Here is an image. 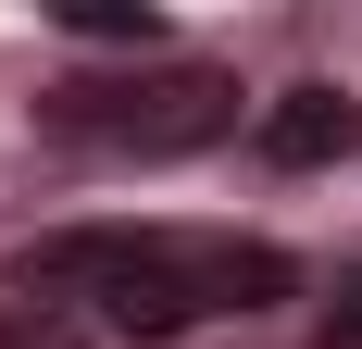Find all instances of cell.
Returning <instances> with one entry per match:
<instances>
[{"label": "cell", "mask_w": 362, "mask_h": 349, "mask_svg": "<svg viewBox=\"0 0 362 349\" xmlns=\"http://www.w3.org/2000/svg\"><path fill=\"white\" fill-rule=\"evenodd\" d=\"M13 287L25 300H63L88 287L112 337H187L213 312H275L300 287L288 249L262 237H175V225H75V237H37L13 249Z\"/></svg>", "instance_id": "obj_1"}, {"label": "cell", "mask_w": 362, "mask_h": 349, "mask_svg": "<svg viewBox=\"0 0 362 349\" xmlns=\"http://www.w3.org/2000/svg\"><path fill=\"white\" fill-rule=\"evenodd\" d=\"M37 125L75 150H138V162H175V150H213L238 125V88L213 63H150V75H63Z\"/></svg>", "instance_id": "obj_2"}, {"label": "cell", "mask_w": 362, "mask_h": 349, "mask_svg": "<svg viewBox=\"0 0 362 349\" xmlns=\"http://www.w3.org/2000/svg\"><path fill=\"white\" fill-rule=\"evenodd\" d=\"M362 150V100L350 88H288V100H262V162H288V174H325V162H350Z\"/></svg>", "instance_id": "obj_3"}, {"label": "cell", "mask_w": 362, "mask_h": 349, "mask_svg": "<svg viewBox=\"0 0 362 349\" xmlns=\"http://www.w3.org/2000/svg\"><path fill=\"white\" fill-rule=\"evenodd\" d=\"M75 37H100V50H163V13L150 0H63Z\"/></svg>", "instance_id": "obj_4"}, {"label": "cell", "mask_w": 362, "mask_h": 349, "mask_svg": "<svg viewBox=\"0 0 362 349\" xmlns=\"http://www.w3.org/2000/svg\"><path fill=\"white\" fill-rule=\"evenodd\" d=\"M337 337H362V275L337 287V312H325V349H337Z\"/></svg>", "instance_id": "obj_5"}]
</instances>
